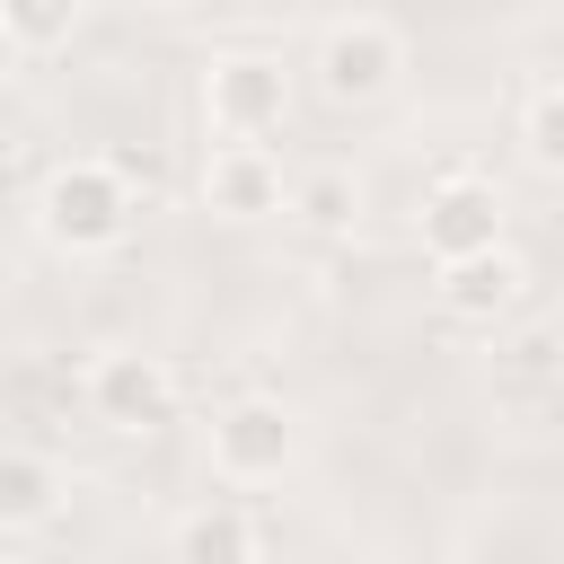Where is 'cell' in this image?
<instances>
[{
  "label": "cell",
  "instance_id": "cell-1",
  "mask_svg": "<svg viewBox=\"0 0 564 564\" xmlns=\"http://www.w3.org/2000/svg\"><path fill=\"white\" fill-rule=\"evenodd\" d=\"M132 220H141V185H132V167L106 159V150L53 159L44 185H35V238H44L53 256H70V264L123 256Z\"/></svg>",
  "mask_w": 564,
  "mask_h": 564
},
{
  "label": "cell",
  "instance_id": "cell-2",
  "mask_svg": "<svg viewBox=\"0 0 564 564\" xmlns=\"http://www.w3.org/2000/svg\"><path fill=\"white\" fill-rule=\"evenodd\" d=\"M79 405H88L97 432H115V441H150V432H167V423L185 414V379H176L167 352L106 344V352L79 361Z\"/></svg>",
  "mask_w": 564,
  "mask_h": 564
},
{
  "label": "cell",
  "instance_id": "cell-3",
  "mask_svg": "<svg viewBox=\"0 0 564 564\" xmlns=\"http://www.w3.org/2000/svg\"><path fill=\"white\" fill-rule=\"evenodd\" d=\"M203 458H212L220 494H264V485H282L300 467V414L282 397H229L203 423Z\"/></svg>",
  "mask_w": 564,
  "mask_h": 564
},
{
  "label": "cell",
  "instance_id": "cell-4",
  "mask_svg": "<svg viewBox=\"0 0 564 564\" xmlns=\"http://www.w3.org/2000/svg\"><path fill=\"white\" fill-rule=\"evenodd\" d=\"M405 62H414L405 26L379 18V9H352V18H335V26L317 35V53H308V88H317L326 106H379V97H397Z\"/></svg>",
  "mask_w": 564,
  "mask_h": 564
},
{
  "label": "cell",
  "instance_id": "cell-5",
  "mask_svg": "<svg viewBox=\"0 0 564 564\" xmlns=\"http://www.w3.org/2000/svg\"><path fill=\"white\" fill-rule=\"evenodd\" d=\"M291 123V62L282 53H212L203 62V132L212 141H273Z\"/></svg>",
  "mask_w": 564,
  "mask_h": 564
},
{
  "label": "cell",
  "instance_id": "cell-6",
  "mask_svg": "<svg viewBox=\"0 0 564 564\" xmlns=\"http://www.w3.org/2000/svg\"><path fill=\"white\" fill-rule=\"evenodd\" d=\"M511 238V203L485 167H441L423 194H414V247L432 264H458V256H485Z\"/></svg>",
  "mask_w": 564,
  "mask_h": 564
},
{
  "label": "cell",
  "instance_id": "cell-7",
  "mask_svg": "<svg viewBox=\"0 0 564 564\" xmlns=\"http://www.w3.org/2000/svg\"><path fill=\"white\" fill-rule=\"evenodd\" d=\"M529 256L502 238L485 256H458V264H432V308L449 326H476V335H502L511 317H529Z\"/></svg>",
  "mask_w": 564,
  "mask_h": 564
},
{
  "label": "cell",
  "instance_id": "cell-8",
  "mask_svg": "<svg viewBox=\"0 0 564 564\" xmlns=\"http://www.w3.org/2000/svg\"><path fill=\"white\" fill-rule=\"evenodd\" d=\"M194 203H203L212 220H282L291 176H282V159H273V141H203Z\"/></svg>",
  "mask_w": 564,
  "mask_h": 564
},
{
  "label": "cell",
  "instance_id": "cell-9",
  "mask_svg": "<svg viewBox=\"0 0 564 564\" xmlns=\"http://www.w3.org/2000/svg\"><path fill=\"white\" fill-rule=\"evenodd\" d=\"M167 564H264V520L247 494H203L167 529Z\"/></svg>",
  "mask_w": 564,
  "mask_h": 564
},
{
  "label": "cell",
  "instance_id": "cell-10",
  "mask_svg": "<svg viewBox=\"0 0 564 564\" xmlns=\"http://www.w3.org/2000/svg\"><path fill=\"white\" fill-rule=\"evenodd\" d=\"M70 502V476L44 449H0V529H53Z\"/></svg>",
  "mask_w": 564,
  "mask_h": 564
},
{
  "label": "cell",
  "instance_id": "cell-11",
  "mask_svg": "<svg viewBox=\"0 0 564 564\" xmlns=\"http://www.w3.org/2000/svg\"><path fill=\"white\" fill-rule=\"evenodd\" d=\"M282 220H300L308 238H352L361 229V176L352 167H300Z\"/></svg>",
  "mask_w": 564,
  "mask_h": 564
},
{
  "label": "cell",
  "instance_id": "cell-12",
  "mask_svg": "<svg viewBox=\"0 0 564 564\" xmlns=\"http://www.w3.org/2000/svg\"><path fill=\"white\" fill-rule=\"evenodd\" d=\"M494 370L511 388H555L564 379V317H511L494 335Z\"/></svg>",
  "mask_w": 564,
  "mask_h": 564
},
{
  "label": "cell",
  "instance_id": "cell-13",
  "mask_svg": "<svg viewBox=\"0 0 564 564\" xmlns=\"http://www.w3.org/2000/svg\"><path fill=\"white\" fill-rule=\"evenodd\" d=\"M70 35H79V0H0V53L44 62V53H62Z\"/></svg>",
  "mask_w": 564,
  "mask_h": 564
},
{
  "label": "cell",
  "instance_id": "cell-14",
  "mask_svg": "<svg viewBox=\"0 0 564 564\" xmlns=\"http://www.w3.org/2000/svg\"><path fill=\"white\" fill-rule=\"evenodd\" d=\"M520 159L564 185V79H538L520 97Z\"/></svg>",
  "mask_w": 564,
  "mask_h": 564
}]
</instances>
